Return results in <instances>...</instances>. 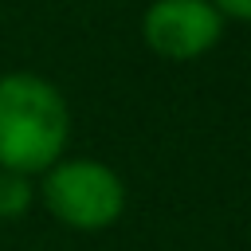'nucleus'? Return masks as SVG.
Listing matches in <instances>:
<instances>
[{
	"instance_id": "f257e3e1",
	"label": "nucleus",
	"mask_w": 251,
	"mask_h": 251,
	"mask_svg": "<svg viewBox=\"0 0 251 251\" xmlns=\"http://www.w3.org/2000/svg\"><path fill=\"white\" fill-rule=\"evenodd\" d=\"M71 137V114L59 86L39 75L12 71L0 78V169L47 173L63 161Z\"/></svg>"
},
{
	"instance_id": "f03ea898",
	"label": "nucleus",
	"mask_w": 251,
	"mask_h": 251,
	"mask_svg": "<svg viewBox=\"0 0 251 251\" xmlns=\"http://www.w3.org/2000/svg\"><path fill=\"white\" fill-rule=\"evenodd\" d=\"M39 196H43L47 212L75 231H102V227L118 224V216L126 212L122 176L106 161H90V157L55 161L43 173Z\"/></svg>"
},
{
	"instance_id": "7ed1b4c3",
	"label": "nucleus",
	"mask_w": 251,
	"mask_h": 251,
	"mask_svg": "<svg viewBox=\"0 0 251 251\" xmlns=\"http://www.w3.org/2000/svg\"><path fill=\"white\" fill-rule=\"evenodd\" d=\"M224 35V16L212 0H153L141 16V39L153 55L188 63L208 55Z\"/></svg>"
},
{
	"instance_id": "20e7f679",
	"label": "nucleus",
	"mask_w": 251,
	"mask_h": 251,
	"mask_svg": "<svg viewBox=\"0 0 251 251\" xmlns=\"http://www.w3.org/2000/svg\"><path fill=\"white\" fill-rule=\"evenodd\" d=\"M31 196H35L31 176L0 169V220H16V216H24V212L31 208Z\"/></svg>"
},
{
	"instance_id": "39448f33",
	"label": "nucleus",
	"mask_w": 251,
	"mask_h": 251,
	"mask_svg": "<svg viewBox=\"0 0 251 251\" xmlns=\"http://www.w3.org/2000/svg\"><path fill=\"white\" fill-rule=\"evenodd\" d=\"M212 8H216L220 16H227V20L251 24V0H212Z\"/></svg>"
}]
</instances>
